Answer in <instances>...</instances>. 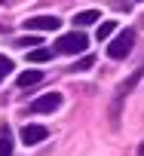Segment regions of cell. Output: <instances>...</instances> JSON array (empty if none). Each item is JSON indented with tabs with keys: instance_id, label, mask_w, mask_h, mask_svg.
<instances>
[{
	"instance_id": "obj_13",
	"label": "cell",
	"mask_w": 144,
	"mask_h": 156,
	"mask_svg": "<svg viewBox=\"0 0 144 156\" xmlns=\"http://www.w3.org/2000/svg\"><path fill=\"white\" fill-rule=\"evenodd\" d=\"M9 73H13V58L0 55V80H3V76H9Z\"/></svg>"
},
{
	"instance_id": "obj_1",
	"label": "cell",
	"mask_w": 144,
	"mask_h": 156,
	"mask_svg": "<svg viewBox=\"0 0 144 156\" xmlns=\"http://www.w3.org/2000/svg\"><path fill=\"white\" fill-rule=\"evenodd\" d=\"M86 46H89V40H86V34H83V31H67V34H61V37L55 40L52 52H61V55H77V52H86Z\"/></svg>"
},
{
	"instance_id": "obj_10",
	"label": "cell",
	"mask_w": 144,
	"mask_h": 156,
	"mask_svg": "<svg viewBox=\"0 0 144 156\" xmlns=\"http://www.w3.org/2000/svg\"><path fill=\"white\" fill-rule=\"evenodd\" d=\"M0 156H13V135H9L6 126H3V132H0Z\"/></svg>"
},
{
	"instance_id": "obj_14",
	"label": "cell",
	"mask_w": 144,
	"mask_h": 156,
	"mask_svg": "<svg viewBox=\"0 0 144 156\" xmlns=\"http://www.w3.org/2000/svg\"><path fill=\"white\" fill-rule=\"evenodd\" d=\"M19 46H37V37H22Z\"/></svg>"
},
{
	"instance_id": "obj_7",
	"label": "cell",
	"mask_w": 144,
	"mask_h": 156,
	"mask_svg": "<svg viewBox=\"0 0 144 156\" xmlns=\"http://www.w3.org/2000/svg\"><path fill=\"white\" fill-rule=\"evenodd\" d=\"M98 9H83V12H77L74 16V28H86V25H95L98 22Z\"/></svg>"
},
{
	"instance_id": "obj_6",
	"label": "cell",
	"mask_w": 144,
	"mask_h": 156,
	"mask_svg": "<svg viewBox=\"0 0 144 156\" xmlns=\"http://www.w3.org/2000/svg\"><path fill=\"white\" fill-rule=\"evenodd\" d=\"M49 138V129L46 126H40V122H28L25 129H22V141L28 144V147H34V144H43Z\"/></svg>"
},
{
	"instance_id": "obj_11",
	"label": "cell",
	"mask_w": 144,
	"mask_h": 156,
	"mask_svg": "<svg viewBox=\"0 0 144 156\" xmlns=\"http://www.w3.org/2000/svg\"><path fill=\"white\" fill-rule=\"evenodd\" d=\"M113 31H117V22H101V28L95 31V37H98V43H104V40H110V37H113Z\"/></svg>"
},
{
	"instance_id": "obj_5",
	"label": "cell",
	"mask_w": 144,
	"mask_h": 156,
	"mask_svg": "<svg viewBox=\"0 0 144 156\" xmlns=\"http://www.w3.org/2000/svg\"><path fill=\"white\" fill-rule=\"evenodd\" d=\"M58 28H61L58 16H34L25 22V31H58Z\"/></svg>"
},
{
	"instance_id": "obj_9",
	"label": "cell",
	"mask_w": 144,
	"mask_h": 156,
	"mask_svg": "<svg viewBox=\"0 0 144 156\" xmlns=\"http://www.w3.org/2000/svg\"><path fill=\"white\" fill-rule=\"evenodd\" d=\"M25 58H28V61H34V64H43V61H49V58H52V49H46V46H34Z\"/></svg>"
},
{
	"instance_id": "obj_3",
	"label": "cell",
	"mask_w": 144,
	"mask_h": 156,
	"mask_svg": "<svg viewBox=\"0 0 144 156\" xmlns=\"http://www.w3.org/2000/svg\"><path fill=\"white\" fill-rule=\"evenodd\" d=\"M61 101H64L61 92H46V95H40L37 101H31L28 110H31V113H55V110L61 107Z\"/></svg>"
},
{
	"instance_id": "obj_4",
	"label": "cell",
	"mask_w": 144,
	"mask_h": 156,
	"mask_svg": "<svg viewBox=\"0 0 144 156\" xmlns=\"http://www.w3.org/2000/svg\"><path fill=\"white\" fill-rule=\"evenodd\" d=\"M141 76H144V67H138L132 76H129V80L117 89V95H113V107H110V116H113V122H117V116H120V101H123V95H129L135 86H138V80H141Z\"/></svg>"
},
{
	"instance_id": "obj_8",
	"label": "cell",
	"mask_w": 144,
	"mask_h": 156,
	"mask_svg": "<svg viewBox=\"0 0 144 156\" xmlns=\"http://www.w3.org/2000/svg\"><path fill=\"white\" fill-rule=\"evenodd\" d=\"M40 80H43V73H40V70H22L16 83H19L22 89H31V86H37Z\"/></svg>"
},
{
	"instance_id": "obj_12",
	"label": "cell",
	"mask_w": 144,
	"mask_h": 156,
	"mask_svg": "<svg viewBox=\"0 0 144 156\" xmlns=\"http://www.w3.org/2000/svg\"><path fill=\"white\" fill-rule=\"evenodd\" d=\"M92 64H95V55H83L80 61H74V64H70V70H74V73H77V70H89Z\"/></svg>"
},
{
	"instance_id": "obj_15",
	"label": "cell",
	"mask_w": 144,
	"mask_h": 156,
	"mask_svg": "<svg viewBox=\"0 0 144 156\" xmlns=\"http://www.w3.org/2000/svg\"><path fill=\"white\" fill-rule=\"evenodd\" d=\"M138 156H144V141H141V147H138Z\"/></svg>"
},
{
	"instance_id": "obj_2",
	"label": "cell",
	"mask_w": 144,
	"mask_h": 156,
	"mask_svg": "<svg viewBox=\"0 0 144 156\" xmlns=\"http://www.w3.org/2000/svg\"><path fill=\"white\" fill-rule=\"evenodd\" d=\"M132 46H135V31H120V34L113 37V43L107 46V55H110L113 61H123V58L132 52Z\"/></svg>"
}]
</instances>
